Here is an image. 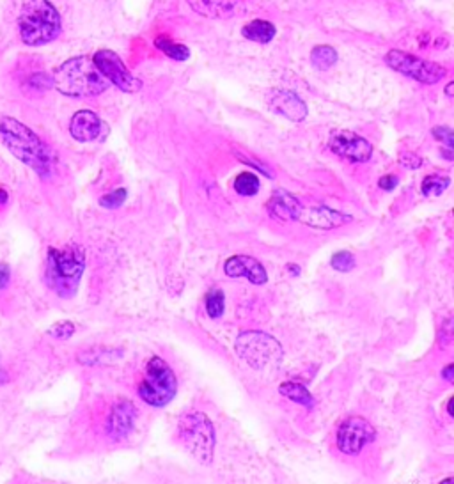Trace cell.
Returning <instances> with one entry per match:
<instances>
[{
    "instance_id": "5",
    "label": "cell",
    "mask_w": 454,
    "mask_h": 484,
    "mask_svg": "<svg viewBox=\"0 0 454 484\" xmlns=\"http://www.w3.org/2000/svg\"><path fill=\"white\" fill-rule=\"evenodd\" d=\"M85 270V254L78 245L48 249L45 281L61 298H73Z\"/></svg>"
},
{
    "instance_id": "13",
    "label": "cell",
    "mask_w": 454,
    "mask_h": 484,
    "mask_svg": "<svg viewBox=\"0 0 454 484\" xmlns=\"http://www.w3.org/2000/svg\"><path fill=\"white\" fill-rule=\"evenodd\" d=\"M196 15L210 20H231L245 15V0H186Z\"/></svg>"
},
{
    "instance_id": "4",
    "label": "cell",
    "mask_w": 454,
    "mask_h": 484,
    "mask_svg": "<svg viewBox=\"0 0 454 484\" xmlns=\"http://www.w3.org/2000/svg\"><path fill=\"white\" fill-rule=\"evenodd\" d=\"M54 87L70 98L98 96L108 89V82L98 71L93 59L80 55L62 62L52 75Z\"/></svg>"
},
{
    "instance_id": "25",
    "label": "cell",
    "mask_w": 454,
    "mask_h": 484,
    "mask_svg": "<svg viewBox=\"0 0 454 484\" xmlns=\"http://www.w3.org/2000/svg\"><path fill=\"white\" fill-rule=\"evenodd\" d=\"M25 87L34 92H45L54 87V78L45 71H36L25 80Z\"/></svg>"
},
{
    "instance_id": "33",
    "label": "cell",
    "mask_w": 454,
    "mask_h": 484,
    "mask_svg": "<svg viewBox=\"0 0 454 484\" xmlns=\"http://www.w3.org/2000/svg\"><path fill=\"white\" fill-rule=\"evenodd\" d=\"M442 378L446 381H453V378H454V365L453 364H449L446 369H444Z\"/></svg>"
},
{
    "instance_id": "31",
    "label": "cell",
    "mask_w": 454,
    "mask_h": 484,
    "mask_svg": "<svg viewBox=\"0 0 454 484\" xmlns=\"http://www.w3.org/2000/svg\"><path fill=\"white\" fill-rule=\"evenodd\" d=\"M378 184H380V189L385 190V192H393L397 184H400V177L394 176V174H387V176L380 177Z\"/></svg>"
},
{
    "instance_id": "14",
    "label": "cell",
    "mask_w": 454,
    "mask_h": 484,
    "mask_svg": "<svg viewBox=\"0 0 454 484\" xmlns=\"http://www.w3.org/2000/svg\"><path fill=\"white\" fill-rule=\"evenodd\" d=\"M70 133L78 142H93L107 135V124L93 110H78L70 121Z\"/></svg>"
},
{
    "instance_id": "1",
    "label": "cell",
    "mask_w": 454,
    "mask_h": 484,
    "mask_svg": "<svg viewBox=\"0 0 454 484\" xmlns=\"http://www.w3.org/2000/svg\"><path fill=\"white\" fill-rule=\"evenodd\" d=\"M0 137L9 153L22 163L31 167L39 177L48 179L55 169V154L48 144L41 140L27 124L20 123L15 117L0 119Z\"/></svg>"
},
{
    "instance_id": "2",
    "label": "cell",
    "mask_w": 454,
    "mask_h": 484,
    "mask_svg": "<svg viewBox=\"0 0 454 484\" xmlns=\"http://www.w3.org/2000/svg\"><path fill=\"white\" fill-rule=\"evenodd\" d=\"M268 213L281 222L297 220V222L321 230L337 229V227L353 220L346 213L335 212L323 204H312L311 206V204L302 203L297 196H293L286 190H275L268 203Z\"/></svg>"
},
{
    "instance_id": "18",
    "label": "cell",
    "mask_w": 454,
    "mask_h": 484,
    "mask_svg": "<svg viewBox=\"0 0 454 484\" xmlns=\"http://www.w3.org/2000/svg\"><path fill=\"white\" fill-rule=\"evenodd\" d=\"M277 34V29L268 20H251L242 27V36L252 43L259 45H268Z\"/></svg>"
},
{
    "instance_id": "29",
    "label": "cell",
    "mask_w": 454,
    "mask_h": 484,
    "mask_svg": "<svg viewBox=\"0 0 454 484\" xmlns=\"http://www.w3.org/2000/svg\"><path fill=\"white\" fill-rule=\"evenodd\" d=\"M433 137L442 142L444 146H447V149H453L454 147V137H453V130L449 126H435L433 128Z\"/></svg>"
},
{
    "instance_id": "35",
    "label": "cell",
    "mask_w": 454,
    "mask_h": 484,
    "mask_svg": "<svg viewBox=\"0 0 454 484\" xmlns=\"http://www.w3.org/2000/svg\"><path fill=\"white\" fill-rule=\"evenodd\" d=\"M289 273H293V275H300V266L297 265H288Z\"/></svg>"
},
{
    "instance_id": "30",
    "label": "cell",
    "mask_w": 454,
    "mask_h": 484,
    "mask_svg": "<svg viewBox=\"0 0 454 484\" xmlns=\"http://www.w3.org/2000/svg\"><path fill=\"white\" fill-rule=\"evenodd\" d=\"M400 163L404 167V169L416 170V169H419L420 166H423V160H420V158L413 153H403L400 156Z\"/></svg>"
},
{
    "instance_id": "21",
    "label": "cell",
    "mask_w": 454,
    "mask_h": 484,
    "mask_svg": "<svg viewBox=\"0 0 454 484\" xmlns=\"http://www.w3.org/2000/svg\"><path fill=\"white\" fill-rule=\"evenodd\" d=\"M337 52H335L334 46L330 45H318L314 46L311 52V64L314 66L316 69H320V71L330 69L332 66L337 62Z\"/></svg>"
},
{
    "instance_id": "26",
    "label": "cell",
    "mask_w": 454,
    "mask_h": 484,
    "mask_svg": "<svg viewBox=\"0 0 454 484\" xmlns=\"http://www.w3.org/2000/svg\"><path fill=\"white\" fill-rule=\"evenodd\" d=\"M332 268L337 270V272H351L355 268V258L351 256L348 250H341V252H335L330 259Z\"/></svg>"
},
{
    "instance_id": "7",
    "label": "cell",
    "mask_w": 454,
    "mask_h": 484,
    "mask_svg": "<svg viewBox=\"0 0 454 484\" xmlns=\"http://www.w3.org/2000/svg\"><path fill=\"white\" fill-rule=\"evenodd\" d=\"M177 392V380L170 365L163 358H149L146 365V376L139 385L140 399L149 406L163 408L174 399Z\"/></svg>"
},
{
    "instance_id": "10",
    "label": "cell",
    "mask_w": 454,
    "mask_h": 484,
    "mask_svg": "<svg viewBox=\"0 0 454 484\" xmlns=\"http://www.w3.org/2000/svg\"><path fill=\"white\" fill-rule=\"evenodd\" d=\"M93 62L98 68V71L105 77V80L119 89V91L137 92L142 89V82L131 73L130 69L124 66L123 59L114 50H108V48L98 50L93 55Z\"/></svg>"
},
{
    "instance_id": "37",
    "label": "cell",
    "mask_w": 454,
    "mask_h": 484,
    "mask_svg": "<svg viewBox=\"0 0 454 484\" xmlns=\"http://www.w3.org/2000/svg\"><path fill=\"white\" fill-rule=\"evenodd\" d=\"M442 156L446 158V160H454V156H453V149H446V151H442Z\"/></svg>"
},
{
    "instance_id": "36",
    "label": "cell",
    "mask_w": 454,
    "mask_h": 484,
    "mask_svg": "<svg viewBox=\"0 0 454 484\" xmlns=\"http://www.w3.org/2000/svg\"><path fill=\"white\" fill-rule=\"evenodd\" d=\"M453 89H454V82H449V84L446 85V96L447 98H453Z\"/></svg>"
},
{
    "instance_id": "11",
    "label": "cell",
    "mask_w": 454,
    "mask_h": 484,
    "mask_svg": "<svg viewBox=\"0 0 454 484\" xmlns=\"http://www.w3.org/2000/svg\"><path fill=\"white\" fill-rule=\"evenodd\" d=\"M376 430L364 417H350L337 430V447L346 456H357L367 443L374 442Z\"/></svg>"
},
{
    "instance_id": "22",
    "label": "cell",
    "mask_w": 454,
    "mask_h": 484,
    "mask_svg": "<svg viewBox=\"0 0 454 484\" xmlns=\"http://www.w3.org/2000/svg\"><path fill=\"white\" fill-rule=\"evenodd\" d=\"M451 179L446 176H439V174H431V176H426L423 179V184H420V192L423 196L426 197H437L440 193L446 192L449 189Z\"/></svg>"
},
{
    "instance_id": "39",
    "label": "cell",
    "mask_w": 454,
    "mask_h": 484,
    "mask_svg": "<svg viewBox=\"0 0 454 484\" xmlns=\"http://www.w3.org/2000/svg\"><path fill=\"white\" fill-rule=\"evenodd\" d=\"M6 381H8V374H6L4 371H2V367H0V383H6Z\"/></svg>"
},
{
    "instance_id": "8",
    "label": "cell",
    "mask_w": 454,
    "mask_h": 484,
    "mask_svg": "<svg viewBox=\"0 0 454 484\" xmlns=\"http://www.w3.org/2000/svg\"><path fill=\"white\" fill-rule=\"evenodd\" d=\"M235 350L243 362L252 369H265L279 365L284 357L281 342L265 332L249 330L238 335L235 342Z\"/></svg>"
},
{
    "instance_id": "15",
    "label": "cell",
    "mask_w": 454,
    "mask_h": 484,
    "mask_svg": "<svg viewBox=\"0 0 454 484\" xmlns=\"http://www.w3.org/2000/svg\"><path fill=\"white\" fill-rule=\"evenodd\" d=\"M135 420H137V408L131 401L119 399L107 419V434L112 440H123L133 431Z\"/></svg>"
},
{
    "instance_id": "28",
    "label": "cell",
    "mask_w": 454,
    "mask_h": 484,
    "mask_svg": "<svg viewBox=\"0 0 454 484\" xmlns=\"http://www.w3.org/2000/svg\"><path fill=\"white\" fill-rule=\"evenodd\" d=\"M126 196L128 193L124 189H119L116 190V192L107 193V196H103L100 199V206L107 207V210H116V207L123 206V203L126 200Z\"/></svg>"
},
{
    "instance_id": "27",
    "label": "cell",
    "mask_w": 454,
    "mask_h": 484,
    "mask_svg": "<svg viewBox=\"0 0 454 484\" xmlns=\"http://www.w3.org/2000/svg\"><path fill=\"white\" fill-rule=\"evenodd\" d=\"M47 334L50 335V337L59 339V341H66V339H70L71 335L75 334V325L71 321L55 323L54 327H52Z\"/></svg>"
},
{
    "instance_id": "19",
    "label": "cell",
    "mask_w": 454,
    "mask_h": 484,
    "mask_svg": "<svg viewBox=\"0 0 454 484\" xmlns=\"http://www.w3.org/2000/svg\"><path fill=\"white\" fill-rule=\"evenodd\" d=\"M279 392H281L284 397H288L289 401H293V403H298L305 408L314 406V397H312L311 392H309L302 383H297V381H284V383L279 387Z\"/></svg>"
},
{
    "instance_id": "3",
    "label": "cell",
    "mask_w": 454,
    "mask_h": 484,
    "mask_svg": "<svg viewBox=\"0 0 454 484\" xmlns=\"http://www.w3.org/2000/svg\"><path fill=\"white\" fill-rule=\"evenodd\" d=\"M62 32V18L50 0H24L18 13V34L27 46H45Z\"/></svg>"
},
{
    "instance_id": "17",
    "label": "cell",
    "mask_w": 454,
    "mask_h": 484,
    "mask_svg": "<svg viewBox=\"0 0 454 484\" xmlns=\"http://www.w3.org/2000/svg\"><path fill=\"white\" fill-rule=\"evenodd\" d=\"M224 272H226L227 277H233V279L247 277L254 286H263L268 281L265 266L256 258L245 256V254L233 256V258L227 259L226 265H224Z\"/></svg>"
},
{
    "instance_id": "23",
    "label": "cell",
    "mask_w": 454,
    "mask_h": 484,
    "mask_svg": "<svg viewBox=\"0 0 454 484\" xmlns=\"http://www.w3.org/2000/svg\"><path fill=\"white\" fill-rule=\"evenodd\" d=\"M235 190L238 196L252 197L259 192V177L252 173H242L235 179Z\"/></svg>"
},
{
    "instance_id": "9",
    "label": "cell",
    "mask_w": 454,
    "mask_h": 484,
    "mask_svg": "<svg viewBox=\"0 0 454 484\" xmlns=\"http://www.w3.org/2000/svg\"><path fill=\"white\" fill-rule=\"evenodd\" d=\"M383 62L390 69H394L396 73L420 82L424 85L439 84L440 80L447 77L446 66L439 64V62L426 61V59H420L403 50H389L385 54Z\"/></svg>"
},
{
    "instance_id": "38",
    "label": "cell",
    "mask_w": 454,
    "mask_h": 484,
    "mask_svg": "<svg viewBox=\"0 0 454 484\" xmlns=\"http://www.w3.org/2000/svg\"><path fill=\"white\" fill-rule=\"evenodd\" d=\"M453 403H454V397H449V401H447V411H449V415H454Z\"/></svg>"
},
{
    "instance_id": "16",
    "label": "cell",
    "mask_w": 454,
    "mask_h": 484,
    "mask_svg": "<svg viewBox=\"0 0 454 484\" xmlns=\"http://www.w3.org/2000/svg\"><path fill=\"white\" fill-rule=\"evenodd\" d=\"M270 108L277 112L279 115H284L286 119L300 123L307 117V105L298 96L297 92L286 91V89H274L268 100Z\"/></svg>"
},
{
    "instance_id": "6",
    "label": "cell",
    "mask_w": 454,
    "mask_h": 484,
    "mask_svg": "<svg viewBox=\"0 0 454 484\" xmlns=\"http://www.w3.org/2000/svg\"><path fill=\"white\" fill-rule=\"evenodd\" d=\"M177 437L200 465H212L215 456V427L203 411H190L177 423Z\"/></svg>"
},
{
    "instance_id": "12",
    "label": "cell",
    "mask_w": 454,
    "mask_h": 484,
    "mask_svg": "<svg viewBox=\"0 0 454 484\" xmlns=\"http://www.w3.org/2000/svg\"><path fill=\"white\" fill-rule=\"evenodd\" d=\"M328 147L337 156L355 161V163H364L373 154V146L369 144V140L353 133V131H337V133H334L328 140Z\"/></svg>"
},
{
    "instance_id": "34",
    "label": "cell",
    "mask_w": 454,
    "mask_h": 484,
    "mask_svg": "<svg viewBox=\"0 0 454 484\" xmlns=\"http://www.w3.org/2000/svg\"><path fill=\"white\" fill-rule=\"evenodd\" d=\"M9 200V193L6 192L4 189H0V206H4V204H8Z\"/></svg>"
},
{
    "instance_id": "32",
    "label": "cell",
    "mask_w": 454,
    "mask_h": 484,
    "mask_svg": "<svg viewBox=\"0 0 454 484\" xmlns=\"http://www.w3.org/2000/svg\"><path fill=\"white\" fill-rule=\"evenodd\" d=\"M9 279H11V270H9L8 265L0 263V289L8 288Z\"/></svg>"
},
{
    "instance_id": "20",
    "label": "cell",
    "mask_w": 454,
    "mask_h": 484,
    "mask_svg": "<svg viewBox=\"0 0 454 484\" xmlns=\"http://www.w3.org/2000/svg\"><path fill=\"white\" fill-rule=\"evenodd\" d=\"M154 46H156L160 52H163V55H167L169 59H174V61H189L190 59L189 46L176 43L174 39L167 38V36H158V38L154 39Z\"/></svg>"
},
{
    "instance_id": "24",
    "label": "cell",
    "mask_w": 454,
    "mask_h": 484,
    "mask_svg": "<svg viewBox=\"0 0 454 484\" xmlns=\"http://www.w3.org/2000/svg\"><path fill=\"white\" fill-rule=\"evenodd\" d=\"M206 311H208V316L212 319H219L224 316V311H226V296L220 289H215V291H210L206 295Z\"/></svg>"
}]
</instances>
